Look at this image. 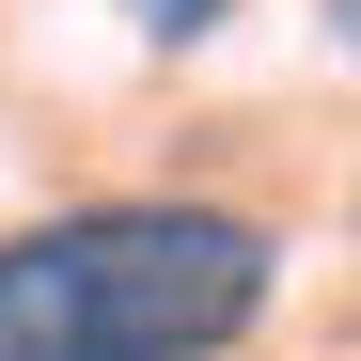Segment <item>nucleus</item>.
<instances>
[{
    "label": "nucleus",
    "instance_id": "1",
    "mask_svg": "<svg viewBox=\"0 0 361 361\" xmlns=\"http://www.w3.org/2000/svg\"><path fill=\"white\" fill-rule=\"evenodd\" d=\"M267 220L235 204H63L0 235V361H220L267 314Z\"/></svg>",
    "mask_w": 361,
    "mask_h": 361
},
{
    "label": "nucleus",
    "instance_id": "2",
    "mask_svg": "<svg viewBox=\"0 0 361 361\" xmlns=\"http://www.w3.org/2000/svg\"><path fill=\"white\" fill-rule=\"evenodd\" d=\"M126 16H142L157 47H189V32H220V0H126Z\"/></svg>",
    "mask_w": 361,
    "mask_h": 361
},
{
    "label": "nucleus",
    "instance_id": "3",
    "mask_svg": "<svg viewBox=\"0 0 361 361\" xmlns=\"http://www.w3.org/2000/svg\"><path fill=\"white\" fill-rule=\"evenodd\" d=\"M330 32H345V63H361V0H330Z\"/></svg>",
    "mask_w": 361,
    "mask_h": 361
}]
</instances>
